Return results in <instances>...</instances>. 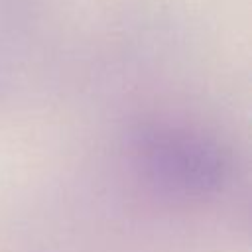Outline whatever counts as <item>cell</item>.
I'll use <instances>...</instances> for the list:
<instances>
[{
    "mask_svg": "<svg viewBox=\"0 0 252 252\" xmlns=\"http://www.w3.org/2000/svg\"><path fill=\"white\" fill-rule=\"evenodd\" d=\"M128 159L158 193L203 201L224 189L230 154L211 134L173 122H142L128 136Z\"/></svg>",
    "mask_w": 252,
    "mask_h": 252,
    "instance_id": "cell-1",
    "label": "cell"
}]
</instances>
